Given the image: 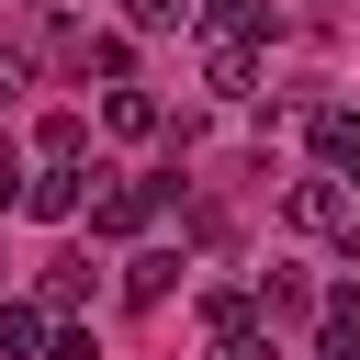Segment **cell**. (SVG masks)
<instances>
[{
    "label": "cell",
    "instance_id": "7a4b0ae2",
    "mask_svg": "<svg viewBox=\"0 0 360 360\" xmlns=\"http://www.w3.org/2000/svg\"><path fill=\"white\" fill-rule=\"evenodd\" d=\"M158 202H169V180H101V191H90V236H112V248H124V236H146V225H158Z\"/></svg>",
    "mask_w": 360,
    "mask_h": 360
},
{
    "label": "cell",
    "instance_id": "ba28073f",
    "mask_svg": "<svg viewBox=\"0 0 360 360\" xmlns=\"http://www.w3.org/2000/svg\"><path fill=\"white\" fill-rule=\"evenodd\" d=\"M101 124H112V135H158L169 112H158V90H135V79H124V90L101 101Z\"/></svg>",
    "mask_w": 360,
    "mask_h": 360
},
{
    "label": "cell",
    "instance_id": "9c48e42d",
    "mask_svg": "<svg viewBox=\"0 0 360 360\" xmlns=\"http://www.w3.org/2000/svg\"><path fill=\"white\" fill-rule=\"evenodd\" d=\"M259 315H270V326L315 315V281H304V270H270V281H259Z\"/></svg>",
    "mask_w": 360,
    "mask_h": 360
},
{
    "label": "cell",
    "instance_id": "277c9868",
    "mask_svg": "<svg viewBox=\"0 0 360 360\" xmlns=\"http://www.w3.org/2000/svg\"><path fill=\"white\" fill-rule=\"evenodd\" d=\"M56 326H68V315H56L45 292H0V360H45Z\"/></svg>",
    "mask_w": 360,
    "mask_h": 360
},
{
    "label": "cell",
    "instance_id": "5bb4252c",
    "mask_svg": "<svg viewBox=\"0 0 360 360\" xmlns=\"http://www.w3.org/2000/svg\"><path fill=\"white\" fill-rule=\"evenodd\" d=\"M214 360H270V315H248V326H214Z\"/></svg>",
    "mask_w": 360,
    "mask_h": 360
},
{
    "label": "cell",
    "instance_id": "4fadbf2b",
    "mask_svg": "<svg viewBox=\"0 0 360 360\" xmlns=\"http://www.w3.org/2000/svg\"><path fill=\"white\" fill-rule=\"evenodd\" d=\"M349 146H360V112H315V158L349 169Z\"/></svg>",
    "mask_w": 360,
    "mask_h": 360
},
{
    "label": "cell",
    "instance_id": "7c38bea8",
    "mask_svg": "<svg viewBox=\"0 0 360 360\" xmlns=\"http://www.w3.org/2000/svg\"><path fill=\"white\" fill-rule=\"evenodd\" d=\"M259 315V292H236V281H202V326H248Z\"/></svg>",
    "mask_w": 360,
    "mask_h": 360
},
{
    "label": "cell",
    "instance_id": "9a60e30c",
    "mask_svg": "<svg viewBox=\"0 0 360 360\" xmlns=\"http://www.w3.org/2000/svg\"><path fill=\"white\" fill-rule=\"evenodd\" d=\"M214 34H270V0H202Z\"/></svg>",
    "mask_w": 360,
    "mask_h": 360
},
{
    "label": "cell",
    "instance_id": "52a82bcc",
    "mask_svg": "<svg viewBox=\"0 0 360 360\" xmlns=\"http://www.w3.org/2000/svg\"><path fill=\"white\" fill-rule=\"evenodd\" d=\"M68 56H79V79H112V90L135 79V34H79Z\"/></svg>",
    "mask_w": 360,
    "mask_h": 360
},
{
    "label": "cell",
    "instance_id": "8fae6325",
    "mask_svg": "<svg viewBox=\"0 0 360 360\" xmlns=\"http://www.w3.org/2000/svg\"><path fill=\"white\" fill-rule=\"evenodd\" d=\"M34 292H45V304H56V315H79V304H90V259H56V270H45V281H34Z\"/></svg>",
    "mask_w": 360,
    "mask_h": 360
},
{
    "label": "cell",
    "instance_id": "8992f818",
    "mask_svg": "<svg viewBox=\"0 0 360 360\" xmlns=\"http://www.w3.org/2000/svg\"><path fill=\"white\" fill-rule=\"evenodd\" d=\"M180 270H191L180 248H135V259H124V304H169V292H180Z\"/></svg>",
    "mask_w": 360,
    "mask_h": 360
},
{
    "label": "cell",
    "instance_id": "ac0fdd59",
    "mask_svg": "<svg viewBox=\"0 0 360 360\" xmlns=\"http://www.w3.org/2000/svg\"><path fill=\"white\" fill-rule=\"evenodd\" d=\"M0 214H22V146L0 135Z\"/></svg>",
    "mask_w": 360,
    "mask_h": 360
},
{
    "label": "cell",
    "instance_id": "e0dca14e",
    "mask_svg": "<svg viewBox=\"0 0 360 360\" xmlns=\"http://www.w3.org/2000/svg\"><path fill=\"white\" fill-rule=\"evenodd\" d=\"M315 315H326V326H360V281H338V292H315Z\"/></svg>",
    "mask_w": 360,
    "mask_h": 360
},
{
    "label": "cell",
    "instance_id": "30bf717a",
    "mask_svg": "<svg viewBox=\"0 0 360 360\" xmlns=\"http://www.w3.org/2000/svg\"><path fill=\"white\" fill-rule=\"evenodd\" d=\"M202 22V0H124V34H180Z\"/></svg>",
    "mask_w": 360,
    "mask_h": 360
},
{
    "label": "cell",
    "instance_id": "44dd1931",
    "mask_svg": "<svg viewBox=\"0 0 360 360\" xmlns=\"http://www.w3.org/2000/svg\"><path fill=\"white\" fill-rule=\"evenodd\" d=\"M0 11H45V0H0Z\"/></svg>",
    "mask_w": 360,
    "mask_h": 360
},
{
    "label": "cell",
    "instance_id": "2e32d148",
    "mask_svg": "<svg viewBox=\"0 0 360 360\" xmlns=\"http://www.w3.org/2000/svg\"><path fill=\"white\" fill-rule=\"evenodd\" d=\"M79 146H90V124H79V112H45V135H34V158H79Z\"/></svg>",
    "mask_w": 360,
    "mask_h": 360
},
{
    "label": "cell",
    "instance_id": "3957f363",
    "mask_svg": "<svg viewBox=\"0 0 360 360\" xmlns=\"http://www.w3.org/2000/svg\"><path fill=\"white\" fill-rule=\"evenodd\" d=\"M22 214H34V225H79V214H90V180H79V158H45V169H22Z\"/></svg>",
    "mask_w": 360,
    "mask_h": 360
},
{
    "label": "cell",
    "instance_id": "5b68a950",
    "mask_svg": "<svg viewBox=\"0 0 360 360\" xmlns=\"http://www.w3.org/2000/svg\"><path fill=\"white\" fill-rule=\"evenodd\" d=\"M202 90L214 101H248L259 90V34H202Z\"/></svg>",
    "mask_w": 360,
    "mask_h": 360
},
{
    "label": "cell",
    "instance_id": "d6986e66",
    "mask_svg": "<svg viewBox=\"0 0 360 360\" xmlns=\"http://www.w3.org/2000/svg\"><path fill=\"white\" fill-rule=\"evenodd\" d=\"M11 101H22V56H0V112H11Z\"/></svg>",
    "mask_w": 360,
    "mask_h": 360
},
{
    "label": "cell",
    "instance_id": "6da1fadb",
    "mask_svg": "<svg viewBox=\"0 0 360 360\" xmlns=\"http://www.w3.org/2000/svg\"><path fill=\"white\" fill-rule=\"evenodd\" d=\"M281 214H292V236L360 248V202H349V180H338V169H326V180H292V191H281Z\"/></svg>",
    "mask_w": 360,
    "mask_h": 360
},
{
    "label": "cell",
    "instance_id": "ffe728a7",
    "mask_svg": "<svg viewBox=\"0 0 360 360\" xmlns=\"http://www.w3.org/2000/svg\"><path fill=\"white\" fill-rule=\"evenodd\" d=\"M338 180H360V146H349V169H338Z\"/></svg>",
    "mask_w": 360,
    "mask_h": 360
}]
</instances>
